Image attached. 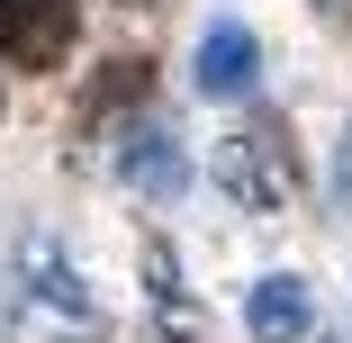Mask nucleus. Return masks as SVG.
I'll use <instances>...</instances> for the list:
<instances>
[{
	"mask_svg": "<svg viewBox=\"0 0 352 343\" xmlns=\"http://www.w3.org/2000/svg\"><path fill=\"white\" fill-rule=\"evenodd\" d=\"M82 36V0H0V63L10 73H63Z\"/></svg>",
	"mask_w": 352,
	"mask_h": 343,
	"instance_id": "3",
	"label": "nucleus"
},
{
	"mask_svg": "<svg viewBox=\"0 0 352 343\" xmlns=\"http://www.w3.org/2000/svg\"><path fill=\"white\" fill-rule=\"evenodd\" d=\"M0 334H10V343H109V307H100V289L82 280V262L63 253L45 226L19 235V253H10Z\"/></svg>",
	"mask_w": 352,
	"mask_h": 343,
	"instance_id": "1",
	"label": "nucleus"
},
{
	"mask_svg": "<svg viewBox=\"0 0 352 343\" xmlns=\"http://www.w3.org/2000/svg\"><path fill=\"white\" fill-rule=\"evenodd\" d=\"M118 181H126L135 199H154V208L190 190V154H181L172 118H154V109H145V118H126V126H118Z\"/></svg>",
	"mask_w": 352,
	"mask_h": 343,
	"instance_id": "4",
	"label": "nucleus"
},
{
	"mask_svg": "<svg viewBox=\"0 0 352 343\" xmlns=\"http://www.w3.org/2000/svg\"><path fill=\"white\" fill-rule=\"evenodd\" d=\"M208 181H217L244 217H289L298 208V190H307V163H298V135L289 118H244L217 135V154H208Z\"/></svg>",
	"mask_w": 352,
	"mask_h": 343,
	"instance_id": "2",
	"label": "nucleus"
},
{
	"mask_svg": "<svg viewBox=\"0 0 352 343\" xmlns=\"http://www.w3.org/2000/svg\"><path fill=\"white\" fill-rule=\"evenodd\" d=\"M316 19H352V0H316Z\"/></svg>",
	"mask_w": 352,
	"mask_h": 343,
	"instance_id": "10",
	"label": "nucleus"
},
{
	"mask_svg": "<svg viewBox=\"0 0 352 343\" xmlns=\"http://www.w3.org/2000/svg\"><path fill=\"white\" fill-rule=\"evenodd\" d=\"M190 63H199L190 82H199L208 100H244V91L262 82V36L226 10V19H208V27H199V54H190Z\"/></svg>",
	"mask_w": 352,
	"mask_h": 343,
	"instance_id": "5",
	"label": "nucleus"
},
{
	"mask_svg": "<svg viewBox=\"0 0 352 343\" xmlns=\"http://www.w3.org/2000/svg\"><path fill=\"white\" fill-rule=\"evenodd\" d=\"M325 199H334V217H352V118H343V145H334V172H325Z\"/></svg>",
	"mask_w": 352,
	"mask_h": 343,
	"instance_id": "9",
	"label": "nucleus"
},
{
	"mask_svg": "<svg viewBox=\"0 0 352 343\" xmlns=\"http://www.w3.org/2000/svg\"><path fill=\"white\" fill-rule=\"evenodd\" d=\"M145 280H154L163 334H172V343H199V307H190V289H181V253H172V244H145Z\"/></svg>",
	"mask_w": 352,
	"mask_h": 343,
	"instance_id": "8",
	"label": "nucleus"
},
{
	"mask_svg": "<svg viewBox=\"0 0 352 343\" xmlns=\"http://www.w3.org/2000/svg\"><path fill=\"white\" fill-rule=\"evenodd\" d=\"M145 91H154V63H145V54L100 63V82L82 91V126H91V135H118L126 118H145Z\"/></svg>",
	"mask_w": 352,
	"mask_h": 343,
	"instance_id": "7",
	"label": "nucleus"
},
{
	"mask_svg": "<svg viewBox=\"0 0 352 343\" xmlns=\"http://www.w3.org/2000/svg\"><path fill=\"white\" fill-rule=\"evenodd\" d=\"M244 334L253 343H307L316 334V289L298 271H271V280L244 289Z\"/></svg>",
	"mask_w": 352,
	"mask_h": 343,
	"instance_id": "6",
	"label": "nucleus"
}]
</instances>
